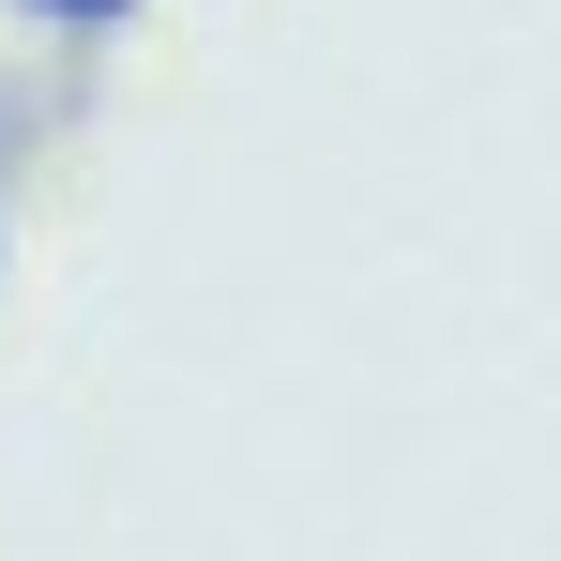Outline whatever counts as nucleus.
<instances>
[{"label": "nucleus", "instance_id": "nucleus-2", "mask_svg": "<svg viewBox=\"0 0 561 561\" xmlns=\"http://www.w3.org/2000/svg\"><path fill=\"white\" fill-rule=\"evenodd\" d=\"M0 274H15V228H0Z\"/></svg>", "mask_w": 561, "mask_h": 561}, {"label": "nucleus", "instance_id": "nucleus-1", "mask_svg": "<svg viewBox=\"0 0 561 561\" xmlns=\"http://www.w3.org/2000/svg\"><path fill=\"white\" fill-rule=\"evenodd\" d=\"M15 15H31V31H61V46H106L137 0H15Z\"/></svg>", "mask_w": 561, "mask_h": 561}]
</instances>
